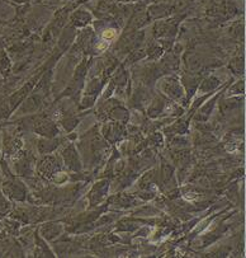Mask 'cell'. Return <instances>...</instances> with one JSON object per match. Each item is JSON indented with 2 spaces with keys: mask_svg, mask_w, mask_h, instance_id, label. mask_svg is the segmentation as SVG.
<instances>
[{
  "mask_svg": "<svg viewBox=\"0 0 246 258\" xmlns=\"http://www.w3.org/2000/svg\"><path fill=\"white\" fill-rule=\"evenodd\" d=\"M114 35H116V31L114 30H107L106 32L103 33V38L104 40H112V38L114 37Z\"/></svg>",
  "mask_w": 246,
  "mask_h": 258,
  "instance_id": "1",
  "label": "cell"
}]
</instances>
